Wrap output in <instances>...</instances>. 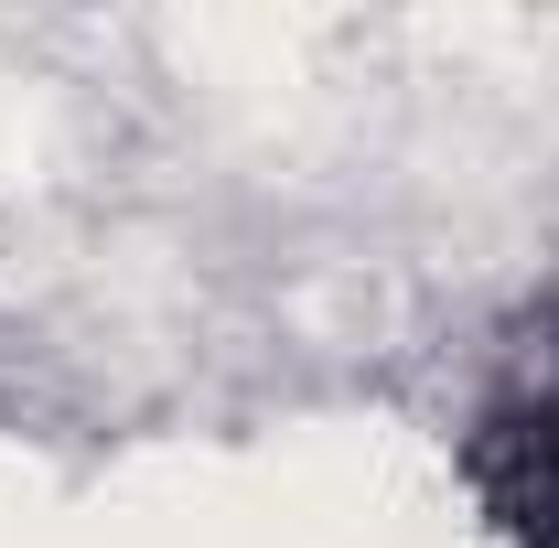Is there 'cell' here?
I'll use <instances>...</instances> for the list:
<instances>
[{"mask_svg": "<svg viewBox=\"0 0 559 548\" xmlns=\"http://www.w3.org/2000/svg\"><path fill=\"white\" fill-rule=\"evenodd\" d=\"M463 484L506 548H559V301L506 344L495 388L463 419Z\"/></svg>", "mask_w": 559, "mask_h": 548, "instance_id": "1", "label": "cell"}]
</instances>
